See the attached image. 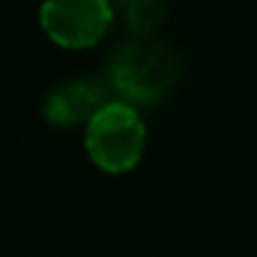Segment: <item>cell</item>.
<instances>
[{"label": "cell", "mask_w": 257, "mask_h": 257, "mask_svg": "<svg viewBox=\"0 0 257 257\" xmlns=\"http://www.w3.org/2000/svg\"><path fill=\"white\" fill-rule=\"evenodd\" d=\"M147 128L142 116L121 101L103 103L86 123V149L91 162L108 172L121 174L134 169L142 159Z\"/></svg>", "instance_id": "cell-1"}, {"label": "cell", "mask_w": 257, "mask_h": 257, "mask_svg": "<svg viewBox=\"0 0 257 257\" xmlns=\"http://www.w3.org/2000/svg\"><path fill=\"white\" fill-rule=\"evenodd\" d=\"M111 73L123 96L134 101H154L174 83L177 63L167 48L137 41L118 53Z\"/></svg>", "instance_id": "cell-2"}, {"label": "cell", "mask_w": 257, "mask_h": 257, "mask_svg": "<svg viewBox=\"0 0 257 257\" xmlns=\"http://www.w3.org/2000/svg\"><path fill=\"white\" fill-rule=\"evenodd\" d=\"M108 0H46L41 26L46 36L63 48H88L111 26Z\"/></svg>", "instance_id": "cell-3"}, {"label": "cell", "mask_w": 257, "mask_h": 257, "mask_svg": "<svg viewBox=\"0 0 257 257\" xmlns=\"http://www.w3.org/2000/svg\"><path fill=\"white\" fill-rule=\"evenodd\" d=\"M101 106H103L101 103V91L96 86L83 83V81H73V83H66V86L56 88L48 96L43 113L53 126L73 128L78 123H88Z\"/></svg>", "instance_id": "cell-4"}, {"label": "cell", "mask_w": 257, "mask_h": 257, "mask_svg": "<svg viewBox=\"0 0 257 257\" xmlns=\"http://www.w3.org/2000/svg\"><path fill=\"white\" fill-rule=\"evenodd\" d=\"M164 18V6L159 0H128L126 3V26L134 33H149Z\"/></svg>", "instance_id": "cell-5"}]
</instances>
